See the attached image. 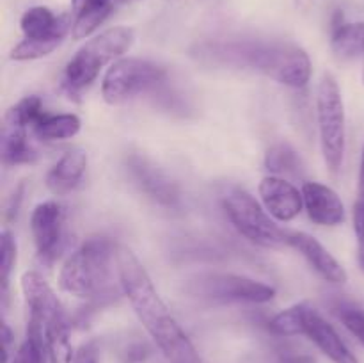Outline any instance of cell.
I'll list each match as a JSON object with an SVG mask.
<instances>
[{"label":"cell","mask_w":364,"mask_h":363,"mask_svg":"<svg viewBox=\"0 0 364 363\" xmlns=\"http://www.w3.org/2000/svg\"><path fill=\"white\" fill-rule=\"evenodd\" d=\"M359 199H364V148L361 157V169H359Z\"/></svg>","instance_id":"obj_31"},{"label":"cell","mask_w":364,"mask_h":363,"mask_svg":"<svg viewBox=\"0 0 364 363\" xmlns=\"http://www.w3.org/2000/svg\"><path fill=\"white\" fill-rule=\"evenodd\" d=\"M331 48L340 60H352L364 56V21L347 23L343 13L336 11L333 20Z\"/></svg>","instance_id":"obj_18"},{"label":"cell","mask_w":364,"mask_h":363,"mask_svg":"<svg viewBox=\"0 0 364 363\" xmlns=\"http://www.w3.org/2000/svg\"><path fill=\"white\" fill-rule=\"evenodd\" d=\"M336 313L341 324L364 345V310L350 302H340L336 306Z\"/></svg>","instance_id":"obj_26"},{"label":"cell","mask_w":364,"mask_h":363,"mask_svg":"<svg viewBox=\"0 0 364 363\" xmlns=\"http://www.w3.org/2000/svg\"><path fill=\"white\" fill-rule=\"evenodd\" d=\"M301 191L304 209L313 223L329 228L345 223V205L334 189L320 182H304Z\"/></svg>","instance_id":"obj_14"},{"label":"cell","mask_w":364,"mask_h":363,"mask_svg":"<svg viewBox=\"0 0 364 363\" xmlns=\"http://www.w3.org/2000/svg\"><path fill=\"white\" fill-rule=\"evenodd\" d=\"M87 169V153L73 148L64 153L46 174V187L53 196H66L80 185Z\"/></svg>","instance_id":"obj_15"},{"label":"cell","mask_w":364,"mask_h":363,"mask_svg":"<svg viewBox=\"0 0 364 363\" xmlns=\"http://www.w3.org/2000/svg\"><path fill=\"white\" fill-rule=\"evenodd\" d=\"M11 342H13V333H11L7 322H2V363L9 362Z\"/></svg>","instance_id":"obj_30"},{"label":"cell","mask_w":364,"mask_h":363,"mask_svg":"<svg viewBox=\"0 0 364 363\" xmlns=\"http://www.w3.org/2000/svg\"><path fill=\"white\" fill-rule=\"evenodd\" d=\"M31 231L36 251L43 262H53L64 244V210L57 201L36 205L31 216Z\"/></svg>","instance_id":"obj_9"},{"label":"cell","mask_w":364,"mask_h":363,"mask_svg":"<svg viewBox=\"0 0 364 363\" xmlns=\"http://www.w3.org/2000/svg\"><path fill=\"white\" fill-rule=\"evenodd\" d=\"M0 269H2V299L6 302L7 299V287H9V276L13 270L14 263H16V241H14L13 233L9 230L2 231V238H0Z\"/></svg>","instance_id":"obj_25"},{"label":"cell","mask_w":364,"mask_h":363,"mask_svg":"<svg viewBox=\"0 0 364 363\" xmlns=\"http://www.w3.org/2000/svg\"><path fill=\"white\" fill-rule=\"evenodd\" d=\"M223 209L237 231L252 244L267 249L288 246L287 231L281 230L265 206L240 187H233L223 198Z\"/></svg>","instance_id":"obj_6"},{"label":"cell","mask_w":364,"mask_h":363,"mask_svg":"<svg viewBox=\"0 0 364 363\" xmlns=\"http://www.w3.org/2000/svg\"><path fill=\"white\" fill-rule=\"evenodd\" d=\"M265 166L274 174H299L302 162L299 153L288 142H277L270 146L265 157Z\"/></svg>","instance_id":"obj_21"},{"label":"cell","mask_w":364,"mask_h":363,"mask_svg":"<svg viewBox=\"0 0 364 363\" xmlns=\"http://www.w3.org/2000/svg\"><path fill=\"white\" fill-rule=\"evenodd\" d=\"M117 248L103 237H92L75 249L59 273V287L77 298H91L105 288L110 280Z\"/></svg>","instance_id":"obj_3"},{"label":"cell","mask_w":364,"mask_h":363,"mask_svg":"<svg viewBox=\"0 0 364 363\" xmlns=\"http://www.w3.org/2000/svg\"><path fill=\"white\" fill-rule=\"evenodd\" d=\"M116 270L119 285L134 308L139 322L162 351L169 363H203L188 335L156 292L148 270L128 248L119 246L116 253Z\"/></svg>","instance_id":"obj_1"},{"label":"cell","mask_w":364,"mask_h":363,"mask_svg":"<svg viewBox=\"0 0 364 363\" xmlns=\"http://www.w3.org/2000/svg\"><path fill=\"white\" fill-rule=\"evenodd\" d=\"M20 28L23 38L27 39H59L64 41V36L71 28V20L68 16H57L48 7L36 6L21 14Z\"/></svg>","instance_id":"obj_16"},{"label":"cell","mask_w":364,"mask_h":363,"mask_svg":"<svg viewBox=\"0 0 364 363\" xmlns=\"http://www.w3.org/2000/svg\"><path fill=\"white\" fill-rule=\"evenodd\" d=\"M166 80V70L151 60L121 57L110 64L102 80V96L109 105H123L151 93Z\"/></svg>","instance_id":"obj_7"},{"label":"cell","mask_w":364,"mask_h":363,"mask_svg":"<svg viewBox=\"0 0 364 363\" xmlns=\"http://www.w3.org/2000/svg\"><path fill=\"white\" fill-rule=\"evenodd\" d=\"M45 114L43 110V102L39 96H25L16 105L11 107L6 114V125L20 128H34V125L41 120Z\"/></svg>","instance_id":"obj_22"},{"label":"cell","mask_w":364,"mask_h":363,"mask_svg":"<svg viewBox=\"0 0 364 363\" xmlns=\"http://www.w3.org/2000/svg\"><path fill=\"white\" fill-rule=\"evenodd\" d=\"M59 39H27L23 38L13 50L11 59L13 60H36L50 56L60 46Z\"/></svg>","instance_id":"obj_24"},{"label":"cell","mask_w":364,"mask_h":363,"mask_svg":"<svg viewBox=\"0 0 364 363\" xmlns=\"http://www.w3.org/2000/svg\"><path fill=\"white\" fill-rule=\"evenodd\" d=\"M71 363H98V349L92 342L89 344H82L80 347L75 351L73 362Z\"/></svg>","instance_id":"obj_29"},{"label":"cell","mask_w":364,"mask_h":363,"mask_svg":"<svg viewBox=\"0 0 364 363\" xmlns=\"http://www.w3.org/2000/svg\"><path fill=\"white\" fill-rule=\"evenodd\" d=\"M127 167L135 184L149 198L155 199L160 205L167 206V209H174V206L180 205V192H178L176 184L160 167L149 162L146 157L130 155L127 159Z\"/></svg>","instance_id":"obj_11"},{"label":"cell","mask_w":364,"mask_h":363,"mask_svg":"<svg viewBox=\"0 0 364 363\" xmlns=\"http://www.w3.org/2000/svg\"><path fill=\"white\" fill-rule=\"evenodd\" d=\"M135 32L130 27H112L85 41L68 60L64 84L70 91H82L98 78L107 64H114L132 48Z\"/></svg>","instance_id":"obj_4"},{"label":"cell","mask_w":364,"mask_h":363,"mask_svg":"<svg viewBox=\"0 0 364 363\" xmlns=\"http://www.w3.org/2000/svg\"><path fill=\"white\" fill-rule=\"evenodd\" d=\"M363 82H364V71H363Z\"/></svg>","instance_id":"obj_34"},{"label":"cell","mask_w":364,"mask_h":363,"mask_svg":"<svg viewBox=\"0 0 364 363\" xmlns=\"http://www.w3.org/2000/svg\"><path fill=\"white\" fill-rule=\"evenodd\" d=\"M287 241L290 248H294L295 251H299L304 256L306 262L313 267V270L322 280L334 285L347 283L348 274L345 267L331 255L329 249L318 238H315L309 233H304V231H291V233L287 235Z\"/></svg>","instance_id":"obj_12"},{"label":"cell","mask_w":364,"mask_h":363,"mask_svg":"<svg viewBox=\"0 0 364 363\" xmlns=\"http://www.w3.org/2000/svg\"><path fill=\"white\" fill-rule=\"evenodd\" d=\"M36 157L38 153L28 141L27 128L6 125L2 135V162L6 166H21L32 164Z\"/></svg>","instance_id":"obj_19"},{"label":"cell","mask_w":364,"mask_h":363,"mask_svg":"<svg viewBox=\"0 0 364 363\" xmlns=\"http://www.w3.org/2000/svg\"><path fill=\"white\" fill-rule=\"evenodd\" d=\"M294 2H295V7L304 13V11H309L313 6H315L316 0H294Z\"/></svg>","instance_id":"obj_32"},{"label":"cell","mask_w":364,"mask_h":363,"mask_svg":"<svg viewBox=\"0 0 364 363\" xmlns=\"http://www.w3.org/2000/svg\"><path fill=\"white\" fill-rule=\"evenodd\" d=\"M316 120H318L320 146L326 166L336 173L341 169L345 159V103L341 89L334 75L323 73L316 89Z\"/></svg>","instance_id":"obj_5"},{"label":"cell","mask_w":364,"mask_h":363,"mask_svg":"<svg viewBox=\"0 0 364 363\" xmlns=\"http://www.w3.org/2000/svg\"><path fill=\"white\" fill-rule=\"evenodd\" d=\"M215 56L252 68L291 89L306 88L313 71L306 50L294 43H233L219 46Z\"/></svg>","instance_id":"obj_2"},{"label":"cell","mask_w":364,"mask_h":363,"mask_svg":"<svg viewBox=\"0 0 364 363\" xmlns=\"http://www.w3.org/2000/svg\"><path fill=\"white\" fill-rule=\"evenodd\" d=\"M262 205L279 223H290L304 209L302 191H299L287 178L269 174L258 185Z\"/></svg>","instance_id":"obj_10"},{"label":"cell","mask_w":364,"mask_h":363,"mask_svg":"<svg viewBox=\"0 0 364 363\" xmlns=\"http://www.w3.org/2000/svg\"><path fill=\"white\" fill-rule=\"evenodd\" d=\"M354 231L358 238V262L364 270V199H358L354 205Z\"/></svg>","instance_id":"obj_28"},{"label":"cell","mask_w":364,"mask_h":363,"mask_svg":"<svg viewBox=\"0 0 364 363\" xmlns=\"http://www.w3.org/2000/svg\"><path fill=\"white\" fill-rule=\"evenodd\" d=\"M114 0H71V36L85 39L112 13Z\"/></svg>","instance_id":"obj_17"},{"label":"cell","mask_w":364,"mask_h":363,"mask_svg":"<svg viewBox=\"0 0 364 363\" xmlns=\"http://www.w3.org/2000/svg\"><path fill=\"white\" fill-rule=\"evenodd\" d=\"M80 117L77 114H43L32 132L43 141H66L80 132Z\"/></svg>","instance_id":"obj_20"},{"label":"cell","mask_w":364,"mask_h":363,"mask_svg":"<svg viewBox=\"0 0 364 363\" xmlns=\"http://www.w3.org/2000/svg\"><path fill=\"white\" fill-rule=\"evenodd\" d=\"M304 305L306 302H299V305L290 306V308L274 315L269 322L270 333L277 335V337H297V335H302Z\"/></svg>","instance_id":"obj_23"},{"label":"cell","mask_w":364,"mask_h":363,"mask_svg":"<svg viewBox=\"0 0 364 363\" xmlns=\"http://www.w3.org/2000/svg\"><path fill=\"white\" fill-rule=\"evenodd\" d=\"M114 2H127V0H114Z\"/></svg>","instance_id":"obj_33"},{"label":"cell","mask_w":364,"mask_h":363,"mask_svg":"<svg viewBox=\"0 0 364 363\" xmlns=\"http://www.w3.org/2000/svg\"><path fill=\"white\" fill-rule=\"evenodd\" d=\"M302 335L309 338L323 354L334 363H358L355 356L347 347L333 324L322 315L316 308L304 305V324H302Z\"/></svg>","instance_id":"obj_13"},{"label":"cell","mask_w":364,"mask_h":363,"mask_svg":"<svg viewBox=\"0 0 364 363\" xmlns=\"http://www.w3.org/2000/svg\"><path fill=\"white\" fill-rule=\"evenodd\" d=\"M187 292L196 298L212 301H237L263 305L276 298V288L249 276L231 273H208L192 278L187 283Z\"/></svg>","instance_id":"obj_8"},{"label":"cell","mask_w":364,"mask_h":363,"mask_svg":"<svg viewBox=\"0 0 364 363\" xmlns=\"http://www.w3.org/2000/svg\"><path fill=\"white\" fill-rule=\"evenodd\" d=\"M46 356L45 349L39 344L36 338L25 337V340L21 342L20 347L16 349L13 356V362L11 363H43V358Z\"/></svg>","instance_id":"obj_27"}]
</instances>
